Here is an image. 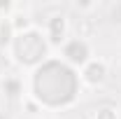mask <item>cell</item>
<instances>
[{
	"label": "cell",
	"mask_w": 121,
	"mask_h": 119,
	"mask_svg": "<svg viewBox=\"0 0 121 119\" xmlns=\"http://www.w3.org/2000/svg\"><path fill=\"white\" fill-rule=\"evenodd\" d=\"M82 93L79 70L70 68L58 56L47 59L28 77V96L42 110H65L77 103Z\"/></svg>",
	"instance_id": "6da1fadb"
},
{
	"label": "cell",
	"mask_w": 121,
	"mask_h": 119,
	"mask_svg": "<svg viewBox=\"0 0 121 119\" xmlns=\"http://www.w3.org/2000/svg\"><path fill=\"white\" fill-rule=\"evenodd\" d=\"M7 56L16 68L33 73L47 59H51V45L47 40L44 30L40 26H33V28L16 33L12 37V42L7 45Z\"/></svg>",
	"instance_id": "7a4b0ae2"
},
{
	"label": "cell",
	"mask_w": 121,
	"mask_h": 119,
	"mask_svg": "<svg viewBox=\"0 0 121 119\" xmlns=\"http://www.w3.org/2000/svg\"><path fill=\"white\" fill-rule=\"evenodd\" d=\"M60 61H65L70 68H75V70H82L91 59H93V45H91L89 40L84 37V35H70L63 45H60Z\"/></svg>",
	"instance_id": "3957f363"
},
{
	"label": "cell",
	"mask_w": 121,
	"mask_h": 119,
	"mask_svg": "<svg viewBox=\"0 0 121 119\" xmlns=\"http://www.w3.org/2000/svg\"><path fill=\"white\" fill-rule=\"evenodd\" d=\"M109 75V65H107L105 59L100 56H93V59L79 70V79H82V87H91V89H98L103 87Z\"/></svg>",
	"instance_id": "277c9868"
},
{
	"label": "cell",
	"mask_w": 121,
	"mask_h": 119,
	"mask_svg": "<svg viewBox=\"0 0 121 119\" xmlns=\"http://www.w3.org/2000/svg\"><path fill=\"white\" fill-rule=\"evenodd\" d=\"M68 33H70L68 14L56 12V14H51L49 19H47V23H44V35H47V40H49V45H51V49H54V47L60 49V45L70 37Z\"/></svg>",
	"instance_id": "5b68a950"
},
{
	"label": "cell",
	"mask_w": 121,
	"mask_h": 119,
	"mask_svg": "<svg viewBox=\"0 0 121 119\" xmlns=\"http://www.w3.org/2000/svg\"><path fill=\"white\" fill-rule=\"evenodd\" d=\"M0 89L2 93L7 96V98H12V101H21L23 96H26V84H23V77H19V75H5L2 77V82H0Z\"/></svg>",
	"instance_id": "8992f818"
},
{
	"label": "cell",
	"mask_w": 121,
	"mask_h": 119,
	"mask_svg": "<svg viewBox=\"0 0 121 119\" xmlns=\"http://www.w3.org/2000/svg\"><path fill=\"white\" fill-rule=\"evenodd\" d=\"M14 26H12V19L9 16H0V45L7 49V45L12 42V37H14Z\"/></svg>",
	"instance_id": "52a82bcc"
},
{
	"label": "cell",
	"mask_w": 121,
	"mask_h": 119,
	"mask_svg": "<svg viewBox=\"0 0 121 119\" xmlns=\"http://www.w3.org/2000/svg\"><path fill=\"white\" fill-rule=\"evenodd\" d=\"M12 26H14V33H23V30H28L35 26V21L30 19L28 12H19V14H12Z\"/></svg>",
	"instance_id": "ba28073f"
},
{
	"label": "cell",
	"mask_w": 121,
	"mask_h": 119,
	"mask_svg": "<svg viewBox=\"0 0 121 119\" xmlns=\"http://www.w3.org/2000/svg\"><path fill=\"white\" fill-rule=\"evenodd\" d=\"M21 110H23L28 117H37V114H42V112H44V110L40 107V103H37V101H33L28 93L21 98Z\"/></svg>",
	"instance_id": "9c48e42d"
},
{
	"label": "cell",
	"mask_w": 121,
	"mask_h": 119,
	"mask_svg": "<svg viewBox=\"0 0 121 119\" xmlns=\"http://www.w3.org/2000/svg\"><path fill=\"white\" fill-rule=\"evenodd\" d=\"M93 119H119V110L114 105H98L93 110Z\"/></svg>",
	"instance_id": "30bf717a"
},
{
	"label": "cell",
	"mask_w": 121,
	"mask_h": 119,
	"mask_svg": "<svg viewBox=\"0 0 121 119\" xmlns=\"http://www.w3.org/2000/svg\"><path fill=\"white\" fill-rule=\"evenodd\" d=\"M109 19H112L114 23H119V26H121V0H117V2L109 7Z\"/></svg>",
	"instance_id": "8fae6325"
},
{
	"label": "cell",
	"mask_w": 121,
	"mask_h": 119,
	"mask_svg": "<svg viewBox=\"0 0 121 119\" xmlns=\"http://www.w3.org/2000/svg\"><path fill=\"white\" fill-rule=\"evenodd\" d=\"M95 7H98V2H75V9H79V12H91Z\"/></svg>",
	"instance_id": "7c38bea8"
},
{
	"label": "cell",
	"mask_w": 121,
	"mask_h": 119,
	"mask_svg": "<svg viewBox=\"0 0 121 119\" xmlns=\"http://www.w3.org/2000/svg\"><path fill=\"white\" fill-rule=\"evenodd\" d=\"M0 119H5V114H0Z\"/></svg>",
	"instance_id": "4fadbf2b"
}]
</instances>
